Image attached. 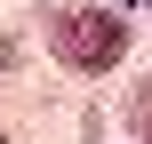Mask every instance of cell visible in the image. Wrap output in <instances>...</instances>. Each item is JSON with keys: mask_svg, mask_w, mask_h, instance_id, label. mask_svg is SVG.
I'll return each mask as SVG.
<instances>
[{"mask_svg": "<svg viewBox=\"0 0 152 144\" xmlns=\"http://www.w3.org/2000/svg\"><path fill=\"white\" fill-rule=\"evenodd\" d=\"M48 48H56L72 72H112V64L128 56V24H120L112 8H64V16H48Z\"/></svg>", "mask_w": 152, "mask_h": 144, "instance_id": "1", "label": "cell"}, {"mask_svg": "<svg viewBox=\"0 0 152 144\" xmlns=\"http://www.w3.org/2000/svg\"><path fill=\"white\" fill-rule=\"evenodd\" d=\"M144 144H152V120H144Z\"/></svg>", "mask_w": 152, "mask_h": 144, "instance_id": "2", "label": "cell"}]
</instances>
